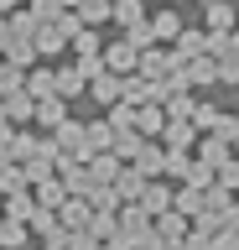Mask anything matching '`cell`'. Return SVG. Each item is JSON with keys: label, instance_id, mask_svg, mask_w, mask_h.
<instances>
[{"label": "cell", "instance_id": "5b68a950", "mask_svg": "<svg viewBox=\"0 0 239 250\" xmlns=\"http://www.w3.org/2000/svg\"><path fill=\"white\" fill-rule=\"evenodd\" d=\"M198 162H208V167L219 172V167H229V162H234V151H229V141L203 136V141H198Z\"/></svg>", "mask_w": 239, "mask_h": 250}, {"label": "cell", "instance_id": "ffe728a7", "mask_svg": "<svg viewBox=\"0 0 239 250\" xmlns=\"http://www.w3.org/2000/svg\"><path fill=\"white\" fill-rule=\"evenodd\" d=\"M37 58H42V52H37V42H11V47H5V62H11V68H21V73H26V68H37Z\"/></svg>", "mask_w": 239, "mask_h": 250}, {"label": "cell", "instance_id": "4316f807", "mask_svg": "<svg viewBox=\"0 0 239 250\" xmlns=\"http://www.w3.org/2000/svg\"><path fill=\"white\" fill-rule=\"evenodd\" d=\"M104 16H114L110 0H83V5H78V21H83V26H99Z\"/></svg>", "mask_w": 239, "mask_h": 250}, {"label": "cell", "instance_id": "d590c367", "mask_svg": "<svg viewBox=\"0 0 239 250\" xmlns=\"http://www.w3.org/2000/svg\"><path fill=\"white\" fill-rule=\"evenodd\" d=\"M229 52H234V58H239V31H229Z\"/></svg>", "mask_w": 239, "mask_h": 250}, {"label": "cell", "instance_id": "f35d334b", "mask_svg": "<svg viewBox=\"0 0 239 250\" xmlns=\"http://www.w3.org/2000/svg\"><path fill=\"white\" fill-rule=\"evenodd\" d=\"M208 5H219V0H203V11H208Z\"/></svg>", "mask_w": 239, "mask_h": 250}, {"label": "cell", "instance_id": "83f0119b", "mask_svg": "<svg viewBox=\"0 0 239 250\" xmlns=\"http://www.w3.org/2000/svg\"><path fill=\"white\" fill-rule=\"evenodd\" d=\"M26 245V224L21 219H5V229H0V250H21Z\"/></svg>", "mask_w": 239, "mask_h": 250}, {"label": "cell", "instance_id": "f546056e", "mask_svg": "<svg viewBox=\"0 0 239 250\" xmlns=\"http://www.w3.org/2000/svg\"><path fill=\"white\" fill-rule=\"evenodd\" d=\"M16 89H26V73L11 68V62H0V99H5V94H16Z\"/></svg>", "mask_w": 239, "mask_h": 250}, {"label": "cell", "instance_id": "7a4b0ae2", "mask_svg": "<svg viewBox=\"0 0 239 250\" xmlns=\"http://www.w3.org/2000/svg\"><path fill=\"white\" fill-rule=\"evenodd\" d=\"M89 94H94L99 104H120V99H125V78H120V73H110V68H104V73H99L94 83H89Z\"/></svg>", "mask_w": 239, "mask_h": 250}, {"label": "cell", "instance_id": "1f68e13d", "mask_svg": "<svg viewBox=\"0 0 239 250\" xmlns=\"http://www.w3.org/2000/svg\"><path fill=\"white\" fill-rule=\"evenodd\" d=\"M219 188H229V193L239 188V156L229 162V167H219Z\"/></svg>", "mask_w": 239, "mask_h": 250}, {"label": "cell", "instance_id": "3957f363", "mask_svg": "<svg viewBox=\"0 0 239 250\" xmlns=\"http://www.w3.org/2000/svg\"><path fill=\"white\" fill-rule=\"evenodd\" d=\"M120 172H125V162H120L114 151H99V156H89V177H94V183L114 188V177H120Z\"/></svg>", "mask_w": 239, "mask_h": 250}, {"label": "cell", "instance_id": "5bb4252c", "mask_svg": "<svg viewBox=\"0 0 239 250\" xmlns=\"http://www.w3.org/2000/svg\"><path fill=\"white\" fill-rule=\"evenodd\" d=\"M63 120H73V115H68V104H63V94H52V99H37V125H52V130H57Z\"/></svg>", "mask_w": 239, "mask_h": 250}, {"label": "cell", "instance_id": "ac0fdd59", "mask_svg": "<svg viewBox=\"0 0 239 250\" xmlns=\"http://www.w3.org/2000/svg\"><path fill=\"white\" fill-rule=\"evenodd\" d=\"M172 208H177V214H192V219H198V214L208 208V203H203V188H187V183H182V188H177V198H172Z\"/></svg>", "mask_w": 239, "mask_h": 250}, {"label": "cell", "instance_id": "836d02e7", "mask_svg": "<svg viewBox=\"0 0 239 250\" xmlns=\"http://www.w3.org/2000/svg\"><path fill=\"white\" fill-rule=\"evenodd\" d=\"M16 42V31H11V21H5V16H0V58H5V47Z\"/></svg>", "mask_w": 239, "mask_h": 250}, {"label": "cell", "instance_id": "484cf974", "mask_svg": "<svg viewBox=\"0 0 239 250\" xmlns=\"http://www.w3.org/2000/svg\"><path fill=\"white\" fill-rule=\"evenodd\" d=\"M63 42H68V37H63L57 26H42V31H37V52H42V58H57Z\"/></svg>", "mask_w": 239, "mask_h": 250}, {"label": "cell", "instance_id": "d6a6232c", "mask_svg": "<svg viewBox=\"0 0 239 250\" xmlns=\"http://www.w3.org/2000/svg\"><path fill=\"white\" fill-rule=\"evenodd\" d=\"M213 120H219V109H213V104H198V115H192V125H198V130H213Z\"/></svg>", "mask_w": 239, "mask_h": 250}, {"label": "cell", "instance_id": "277c9868", "mask_svg": "<svg viewBox=\"0 0 239 250\" xmlns=\"http://www.w3.org/2000/svg\"><path fill=\"white\" fill-rule=\"evenodd\" d=\"M146 183H151V177H141V167H130V162H125V172L114 177V193H120V203H141Z\"/></svg>", "mask_w": 239, "mask_h": 250}, {"label": "cell", "instance_id": "f1b7e54d", "mask_svg": "<svg viewBox=\"0 0 239 250\" xmlns=\"http://www.w3.org/2000/svg\"><path fill=\"white\" fill-rule=\"evenodd\" d=\"M110 125H114V136H120V130H135V104H125V99L110 104Z\"/></svg>", "mask_w": 239, "mask_h": 250}, {"label": "cell", "instance_id": "6da1fadb", "mask_svg": "<svg viewBox=\"0 0 239 250\" xmlns=\"http://www.w3.org/2000/svg\"><path fill=\"white\" fill-rule=\"evenodd\" d=\"M104 68H110V73H120V78H130L135 68H141V52H135V47L120 37V42H110V47H104Z\"/></svg>", "mask_w": 239, "mask_h": 250}, {"label": "cell", "instance_id": "ab89813d", "mask_svg": "<svg viewBox=\"0 0 239 250\" xmlns=\"http://www.w3.org/2000/svg\"><path fill=\"white\" fill-rule=\"evenodd\" d=\"M0 203H5V183H0Z\"/></svg>", "mask_w": 239, "mask_h": 250}, {"label": "cell", "instance_id": "ba28073f", "mask_svg": "<svg viewBox=\"0 0 239 250\" xmlns=\"http://www.w3.org/2000/svg\"><path fill=\"white\" fill-rule=\"evenodd\" d=\"M172 198H177V193H172L166 183H146V193H141V208H146L151 219H161L166 208H172Z\"/></svg>", "mask_w": 239, "mask_h": 250}, {"label": "cell", "instance_id": "e575fe53", "mask_svg": "<svg viewBox=\"0 0 239 250\" xmlns=\"http://www.w3.org/2000/svg\"><path fill=\"white\" fill-rule=\"evenodd\" d=\"M21 11V0H0V16H16Z\"/></svg>", "mask_w": 239, "mask_h": 250}, {"label": "cell", "instance_id": "e0dca14e", "mask_svg": "<svg viewBox=\"0 0 239 250\" xmlns=\"http://www.w3.org/2000/svg\"><path fill=\"white\" fill-rule=\"evenodd\" d=\"M156 234L166 240V245H177V240L187 234V214H177V208H166V214L156 219Z\"/></svg>", "mask_w": 239, "mask_h": 250}, {"label": "cell", "instance_id": "cb8c5ba5", "mask_svg": "<svg viewBox=\"0 0 239 250\" xmlns=\"http://www.w3.org/2000/svg\"><path fill=\"white\" fill-rule=\"evenodd\" d=\"M73 47H78V58H104V37H99L94 26H83L78 37H73Z\"/></svg>", "mask_w": 239, "mask_h": 250}, {"label": "cell", "instance_id": "4fadbf2b", "mask_svg": "<svg viewBox=\"0 0 239 250\" xmlns=\"http://www.w3.org/2000/svg\"><path fill=\"white\" fill-rule=\"evenodd\" d=\"M57 219H63V229H73V234H78V229H89V219H94V208H89V198H68Z\"/></svg>", "mask_w": 239, "mask_h": 250}, {"label": "cell", "instance_id": "9c48e42d", "mask_svg": "<svg viewBox=\"0 0 239 250\" xmlns=\"http://www.w3.org/2000/svg\"><path fill=\"white\" fill-rule=\"evenodd\" d=\"M135 130H141L146 141L161 136V130H166V104H141L135 109Z\"/></svg>", "mask_w": 239, "mask_h": 250}, {"label": "cell", "instance_id": "d4e9b609", "mask_svg": "<svg viewBox=\"0 0 239 250\" xmlns=\"http://www.w3.org/2000/svg\"><path fill=\"white\" fill-rule=\"evenodd\" d=\"M83 83H89V78H83V68H78V62H68V68H57V94H63V99H68V94H78Z\"/></svg>", "mask_w": 239, "mask_h": 250}, {"label": "cell", "instance_id": "7c38bea8", "mask_svg": "<svg viewBox=\"0 0 239 250\" xmlns=\"http://www.w3.org/2000/svg\"><path fill=\"white\" fill-rule=\"evenodd\" d=\"M151 31H156V42H177L187 26H182V16L166 5V11H156V16H151Z\"/></svg>", "mask_w": 239, "mask_h": 250}, {"label": "cell", "instance_id": "8fae6325", "mask_svg": "<svg viewBox=\"0 0 239 250\" xmlns=\"http://www.w3.org/2000/svg\"><path fill=\"white\" fill-rule=\"evenodd\" d=\"M182 78H187V89H192V83H219V58H192V62H182Z\"/></svg>", "mask_w": 239, "mask_h": 250}, {"label": "cell", "instance_id": "7402d4cb", "mask_svg": "<svg viewBox=\"0 0 239 250\" xmlns=\"http://www.w3.org/2000/svg\"><path fill=\"white\" fill-rule=\"evenodd\" d=\"M32 208H37V193H5V219H32Z\"/></svg>", "mask_w": 239, "mask_h": 250}, {"label": "cell", "instance_id": "603a6c76", "mask_svg": "<svg viewBox=\"0 0 239 250\" xmlns=\"http://www.w3.org/2000/svg\"><path fill=\"white\" fill-rule=\"evenodd\" d=\"M208 31H223V37L234 31V5H229V0H219V5H208Z\"/></svg>", "mask_w": 239, "mask_h": 250}, {"label": "cell", "instance_id": "52a82bcc", "mask_svg": "<svg viewBox=\"0 0 239 250\" xmlns=\"http://www.w3.org/2000/svg\"><path fill=\"white\" fill-rule=\"evenodd\" d=\"M161 141H166V151H187L192 141H198V125H192V120H166Z\"/></svg>", "mask_w": 239, "mask_h": 250}, {"label": "cell", "instance_id": "30bf717a", "mask_svg": "<svg viewBox=\"0 0 239 250\" xmlns=\"http://www.w3.org/2000/svg\"><path fill=\"white\" fill-rule=\"evenodd\" d=\"M73 198V193H68L63 188V177H47V183H37V203H42V208H52V214H63V203Z\"/></svg>", "mask_w": 239, "mask_h": 250}, {"label": "cell", "instance_id": "8d00e7d4", "mask_svg": "<svg viewBox=\"0 0 239 250\" xmlns=\"http://www.w3.org/2000/svg\"><path fill=\"white\" fill-rule=\"evenodd\" d=\"M57 5H63V11H78V5H83V0H57Z\"/></svg>", "mask_w": 239, "mask_h": 250}, {"label": "cell", "instance_id": "d6986e66", "mask_svg": "<svg viewBox=\"0 0 239 250\" xmlns=\"http://www.w3.org/2000/svg\"><path fill=\"white\" fill-rule=\"evenodd\" d=\"M114 21L120 26H146V0H114Z\"/></svg>", "mask_w": 239, "mask_h": 250}, {"label": "cell", "instance_id": "8992f818", "mask_svg": "<svg viewBox=\"0 0 239 250\" xmlns=\"http://www.w3.org/2000/svg\"><path fill=\"white\" fill-rule=\"evenodd\" d=\"M166 146H156V141H146L141 146V156H135V162H130V167H141V177H156V172H166Z\"/></svg>", "mask_w": 239, "mask_h": 250}, {"label": "cell", "instance_id": "2e32d148", "mask_svg": "<svg viewBox=\"0 0 239 250\" xmlns=\"http://www.w3.org/2000/svg\"><path fill=\"white\" fill-rule=\"evenodd\" d=\"M5 115H11V120H37V99H32V89L5 94Z\"/></svg>", "mask_w": 239, "mask_h": 250}, {"label": "cell", "instance_id": "74e56055", "mask_svg": "<svg viewBox=\"0 0 239 250\" xmlns=\"http://www.w3.org/2000/svg\"><path fill=\"white\" fill-rule=\"evenodd\" d=\"M0 125H11V115H5V99H0Z\"/></svg>", "mask_w": 239, "mask_h": 250}, {"label": "cell", "instance_id": "44dd1931", "mask_svg": "<svg viewBox=\"0 0 239 250\" xmlns=\"http://www.w3.org/2000/svg\"><path fill=\"white\" fill-rule=\"evenodd\" d=\"M99 151H114V125L110 120H94V125H89V156H99Z\"/></svg>", "mask_w": 239, "mask_h": 250}, {"label": "cell", "instance_id": "b9f144b4", "mask_svg": "<svg viewBox=\"0 0 239 250\" xmlns=\"http://www.w3.org/2000/svg\"><path fill=\"white\" fill-rule=\"evenodd\" d=\"M110 5H114V0H110Z\"/></svg>", "mask_w": 239, "mask_h": 250}, {"label": "cell", "instance_id": "60d3db41", "mask_svg": "<svg viewBox=\"0 0 239 250\" xmlns=\"http://www.w3.org/2000/svg\"><path fill=\"white\" fill-rule=\"evenodd\" d=\"M0 229H5V214H0Z\"/></svg>", "mask_w": 239, "mask_h": 250}, {"label": "cell", "instance_id": "4dcf8cb0", "mask_svg": "<svg viewBox=\"0 0 239 250\" xmlns=\"http://www.w3.org/2000/svg\"><path fill=\"white\" fill-rule=\"evenodd\" d=\"M219 83H239V58H234V52L219 58Z\"/></svg>", "mask_w": 239, "mask_h": 250}, {"label": "cell", "instance_id": "9a60e30c", "mask_svg": "<svg viewBox=\"0 0 239 250\" xmlns=\"http://www.w3.org/2000/svg\"><path fill=\"white\" fill-rule=\"evenodd\" d=\"M26 89H32V99H52L57 94V68H32L26 73Z\"/></svg>", "mask_w": 239, "mask_h": 250}]
</instances>
